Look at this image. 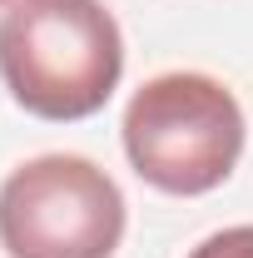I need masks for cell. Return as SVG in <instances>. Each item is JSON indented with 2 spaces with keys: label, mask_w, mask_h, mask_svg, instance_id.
<instances>
[{
  "label": "cell",
  "mask_w": 253,
  "mask_h": 258,
  "mask_svg": "<svg viewBox=\"0 0 253 258\" xmlns=\"http://www.w3.org/2000/svg\"><path fill=\"white\" fill-rule=\"evenodd\" d=\"M124 75V35L104 0H10L0 15V80L35 119H90Z\"/></svg>",
  "instance_id": "6da1fadb"
},
{
  "label": "cell",
  "mask_w": 253,
  "mask_h": 258,
  "mask_svg": "<svg viewBox=\"0 0 253 258\" xmlns=\"http://www.w3.org/2000/svg\"><path fill=\"white\" fill-rule=\"evenodd\" d=\"M243 134L248 124L233 90L199 70L144 80L124 109V154L134 174L149 189L179 199L219 189L238 169Z\"/></svg>",
  "instance_id": "7a4b0ae2"
},
{
  "label": "cell",
  "mask_w": 253,
  "mask_h": 258,
  "mask_svg": "<svg viewBox=\"0 0 253 258\" xmlns=\"http://www.w3.org/2000/svg\"><path fill=\"white\" fill-rule=\"evenodd\" d=\"M124 238L119 184L80 154H40L0 184V248L10 258H114Z\"/></svg>",
  "instance_id": "3957f363"
},
{
  "label": "cell",
  "mask_w": 253,
  "mask_h": 258,
  "mask_svg": "<svg viewBox=\"0 0 253 258\" xmlns=\"http://www.w3.org/2000/svg\"><path fill=\"white\" fill-rule=\"evenodd\" d=\"M189 258H253V224L223 228V233H209Z\"/></svg>",
  "instance_id": "277c9868"
},
{
  "label": "cell",
  "mask_w": 253,
  "mask_h": 258,
  "mask_svg": "<svg viewBox=\"0 0 253 258\" xmlns=\"http://www.w3.org/2000/svg\"><path fill=\"white\" fill-rule=\"evenodd\" d=\"M0 5H10V0H0Z\"/></svg>",
  "instance_id": "5b68a950"
}]
</instances>
